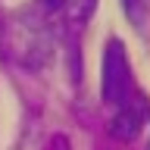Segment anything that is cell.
<instances>
[{
    "label": "cell",
    "mask_w": 150,
    "mask_h": 150,
    "mask_svg": "<svg viewBox=\"0 0 150 150\" xmlns=\"http://www.w3.org/2000/svg\"><path fill=\"white\" fill-rule=\"evenodd\" d=\"M100 94H103V103H112V106H119L131 94V66H128L122 41H116V38L106 44V53H103Z\"/></svg>",
    "instance_id": "cell-1"
},
{
    "label": "cell",
    "mask_w": 150,
    "mask_h": 150,
    "mask_svg": "<svg viewBox=\"0 0 150 150\" xmlns=\"http://www.w3.org/2000/svg\"><path fill=\"white\" fill-rule=\"evenodd\" d=\"M147 122H150V103L141 91H134L116 106V116L110 119V138L128 144V141H134L144 131Z\"/></svg>",
    "instance_id": "cell-2"
},
{
    "label": "cell",
    "mask_w": 150,
    "mask_h": 150,
    "mask_svg": "<svg viewBox=\"0 0 150 150\" xmlns=\"http://www.w3.org/2000/svg\"><path fill=\"white\" fill-rule=\"evenodd\" d=\"M122 9H125V16L131 19V25L138 31H147V25H150V0H122Z\"/></svg>",
    "instance_id": "cell-3"
},
{
    "label": "cell",
    "mask_w": 150,
    "mask_h": 150,
    "mask_svg": "<svg viewBox=\"0 0 150 150\" xmlns=\"http://www.w3.org/2000/svg\"><path fill=\"white\" fill-rule=\"evenodd\" d=\"M44 150H69V141L63 138V134H53V138L47 141V147Z\"/></svg>",
    "instance_id": "cell-4"
},
{
    "label": "cell",
    "mask_w": 150,
    "mask_h": 150,
    "mask_svg": "<svg viewBox=\"0 0 150 150\" xmlns=\"http://www.w3.org/2000/svg\"><path fill=\"white\" fill-rule=\"evenodd\" d=\"M147 150H150V144H147Z\"/></svg>",
    "instance_id": "cell-5"
}]
</instances>
